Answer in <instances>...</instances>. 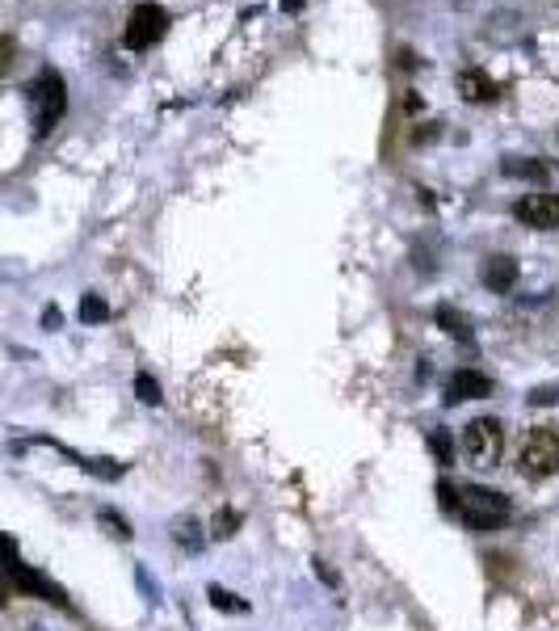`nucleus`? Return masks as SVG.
I'll use <instances>...</instances> for the list:
<instances>
[{
	"mask_svg": "<svg viewBox=\"0 0 559 631\" xmlns=\"http://www.w3.org/2000/svg\"><path fill=\"white\" fill-rule=\"evenodd\" d=\"M13 560H18V544H13L9 535H0V569H4V564H13Z\"/></svg>",
	"mask_w": 559,
	"mask_h": 631,
	"instance_id": "22",
	"label": "nucleus"
},
{
	"mask_svg": "<svg viewBox=\"0 0 559 631\" xmlns=\"http://www.w3.org/2000/svg\"><path fill=\"white\" fill-rule=\"evenodd\" d=\"M102 526H109V535H118V539H131V526H127V518H118L114 510H102Z\"/></svg>",
	"mask_w": 559,
	"mask_h": 631,
	"instance_id": "21",
	"label": "nucleus"
},
{
	"mask_svg": "<svg viewBox=\"0 0 559 631\" xmlns=\"http://www.w3.org/2000/svg\"><path fill=\"white\" fill-rule=\"evenodd\" d=\"M517 467L526 480H547L559 471V430L543 425L534 430L531 439L522 442V455H517Z\"/></svg>",
	"mask_w": 559,
	"mask_h": 631,
	"instance_id": "4",
	"label": "nucleus"
},
{
	"mask_svg": "<svg viewBox=\"0 0 559 631\" xmlns=\"http://www.w3.org/2000/svg\"><path fill=\"white\" fill-rule=\"evenodd\" d=\"M513 220L534 227V232H551V227H559V194H526L513 207Z\"/></svg>",
	"mask_w": 559,
	"mask_h": 631,
	"instance_id": "6",
	"label": "nucleus"
},
{
	"mask_svg": "<svg viewBox=\"0 0 559 631\" xmlns=\"http://www.w3.org/2000/svg\"><path fill=\"white\" fill-rule=\"evenodd\" d=\"M240 522H244V518H240L236 510H219V514H214V522H211V535H214V539H232Z\"/></svg>",
	"mask_w": 559,
	"mask_h": 631,
	"instance_id": "16",
	"label": "nucleus"
},
{
	"mask_svg": "<svg viewBox=\"0 0 559 631\" xmlns=\"http://www.w3.org/2000/svg\"><path fill=\"white\" fill-rule=\"evenodd\" d=\"M26 110H30V127H34V139H47L59 127V118L68 110V84L55 68H43L34 81L26 84Z\"/></svg>",
	"mask_w": 559,
	"mask_h": 631,
	"instance_id": "1",
	"label": "nucleus"
},
{
	"mask_svg": "<svg viewBox=\"0 0 559 631\" xmlns=\"http://www.w3.org/2000/svg\"><path fill=\"white\" fill-rule=\"evenodd\" d=\"M135 392H139L143 405H160V384L152 375H135Z\"/></svg>",
	"mask_w": 559,
	"mask_h": 631,
	"instance_id": "19",
	"label": "nucleus"
},
{
	"mask_svg": "<svg viewBox=\"0 0 559 631\" xmlns=\"http://www.w3.org/2000/svg\"><path fill=\"white\" fill-rule=\"evenodd\" d=\"M454 514L463 518V526H471V530H501L509 522V514H513V505H509V496L497 493V489L467 484V489H458Z\"/></svg>",
	"mask_w": 559,
	"mask_h": 631,
	"instance_id": "2",
	"label": "nucleus"
},
{
	"mask_svg": "<svg viewBox=\"0 0 559 631\" xmlns=\"http://www.w3.org/2000/svg\"><path fill=\"white\" fill-rule=\"evenodd\" d=\"M282 9L291 13V9H303V0H282Z\"/></svg>",
	"mask_w": 559,
	"mask_h": 631,
	"instance_id": "25",
	"label": "nucleus"
},
{
	"mask_svg": "<svg viewBox=\"0 0 559 631\" xmlns=\"http://www.w3.org/2000/svg\"><path fill=\"white\" fill-rule=\"evenodd\" d=\"M4 603H9V594H4V589H0V610H4Z\"/></svg>",
	"mask_w": 559,
	"mask_h": 631,
	"instance_id": "26",
	"label": "nucleus"
},
{
	"mask_svg": "<svg viewBox=\"0 0 559 631\" xmlns=\"http://www.w3.org/2000/svg\"><path fill=\"white\" fill-rule=\"evenodd\" d=\"M501 168H505L509 177H526V182H547V177H551V161H538V156H531V161L509 156Z\"/></svg>",
	"mask_w": 559,
	"mask_h": 631,
	"instance_id": "12",
	"label": "nucleus"
},
{
	"mask_svg": "<svg viewBox=\"0 0 559 631\" xmlns=\"http://www.w3.org/2000/svg\"><path fill=\"white\" fill-rule=\"evenodd\" d=\"M4 573H9V581L22 589V594H30V598H43V603H59L68 606V598H63V589L59 585H51L43 573H34L30 564H22V560H13V564H4Z\"/></svg>",
	"mask_w": 559,
	"mask_h": 631,
	"instance_id": "7",
	"label": "nucleus"
},
{
	"mask_svg": "<svg viewBox=\"0 0 559 631\" xmlns=\"http://www.w3.org/2000/svg\"><path fill=\"white\" fill-rule=\"evenodd\" d=\"M517 261L513 257H505V253H497V257H488L484 261V270H479V278H484V287H492L497 295H505V291H513L517 287Z\"/></svg>",
	"mask_w": 559,
	"mask_h": 631,
	"instance_id": "9",
	"label": "nucleus"
},
{
	"mask_svg": "<svg viewBox=\"0 0 559 631\" xmlns=\"http://www.w3.org/2000/svg\"><path fill=\"white\" fill-rule=\"evenodd\" d=\"M531 405H559V387H538L531 396Z\"/></svg>",
	"mask_w": 559,
	"mask_h": 631,
	"instance_id": "23",
	"label": "nucleus"
},
{
	"mask_svg": "<svg viewBox=\"0 0 559 631\" xmlns=\"http://www.w3.org/2000/svg\"><path fill=\"white\" fill-rule=\"evenodd\" d=\"M492 396V379L484 371H458L451 384H446V405H458V400H484Z\"/></svg>",
	"mask_w": 559,
	"mask_h": 631,
	"instance_id": "8",
	"label": "nucleus"
},
{
	"mask_svg": "<svg viewBox=\"0 0 559 631\" xmlns=\"http://www.w3.org/2000/svg\"><path fill=\"white\" fill-rule=\"evenodd\" d=\"M433 320H438V329L446 332V337H458V341H471V320L458 312V307H451V303H442L438 312H433Z\"/></svg>",
	"mask_w": 559,
	"mask_h": 631,
	"instance_id": "11",
	"label": "nucleus"
},
{
	"mask_svg": "<svg viewBox=\"0 0 559 631\" xmlns=\"http://www.w3.org/2000/svg\"><path fill=\"white\" fill-rule=\"evenodd\" d=\"M80 467H84V471H93V476H102V480H118V476L127 471V467L114 464V459H84Z\"/></svg>",
	"mask_w": 559,
	"mask_h": 631,
	"instance_id": "18",
	"label": "nucleus"
},
{
	"mask_svg": "<svg viewBox=\"0 0 559 631\" xmlns=\"http://www.w3.org/2000/svg\"><path fill=\"white\" fill-rule=\"evenodd\" d=\"M80 320H84V325H102V320H109L106 300H102V295H84V300H80Z\"/></svg>",
	"mask_w": 559,
	"mask_h": 631,
	"instance_id": "14",
	"label": "nucleus"
},
{
	"mask_svg": "<svg viewBox=\"0 0 559 631\" xmlns=\"http://www.w3.org/2000/svg\"><path fill=\"white\" fill-rule=\"evenodd\" d=\"M13 59H18V43H13L9 34H0V77H9Z\"/></svg>",
	"mask_w": 559,
	"mask_h": 631,
	"instance_id": "20",
	"label": "nucleus"
},
{
	"mask_svg": "<svg viewBox=\"0 0 559 631\" xmlns=\"http://www.w3.org/2000/svg\"><path fill=\"white\" fill-rule=\"evenodd\" d=\"M458 93H463V102H492L501 89H497V81L492 77H484V72H476V68H467V72H458Z\"/></svg>",
	"mask_w": 559,
	"mask_h": 631,
	"instance_id": "10",
	"label": "nucleus"
},
{
	"mask_svg": "<svg viewBox=\"0 0 559 631\" xmlns=\"http://www.w3.org/2000/svg\"><path fill=\"white\" fill-rule=\"evenodd\" d=\"M429 446H433L438 464H454V439H451V430H433V434H429Z\"/></svg>",
	"mask_w": 559,
	"mask_h": 631,
	"instance_id": "17",
	"label": "nucleus"
},
{
	"mask_svg": "<svg viewBox=\"0 0 559 631\" xmlns=\"http://www.w3.org/2000/svg\"><path fill=\"white\" fill-rule=\"evenodd\" d=\"M438 493H442V510H454V501H458V493H454V489H451V484H446V480L438 484Z\"/></svg>",
	"mask_w": 559,
	"mask_h": 631,
	"instance_id": "24",
	"label": "nucleus"
},
{
	"mask_svg": "<svg viewBox=\"0 0 559 631\" xmlns=\"http://www.w3.org/2000/svg\"><path fill=\"white\" fill-rule=\"evenodd\" d=\"M211 603L219 606V610H232V615H248V603L236 598L232 589H223V585H211Z\"/></svg>",
	"mask_w": 559,
	"mask_h": 631,
	"instance_id": "15",
	"label": "nucleus"
},
{
	"mask_svg": "<svg viewBox=\"0 0 559 631\" xmlns=\"http://www.w3.org/2000/svg\"><path fill=\"white\" fill-rule=\"evenodd\" d=\"M463 455L471 467H497L505 455V430L497 417H476L467 430H463Z\"/></svg>",
	"mask_w": 559,
	"mask_h": 631,
	"instance_id": "3",
	"label": "nucleus"
},
{
	"mask_svg": "<svg viewBox=\"0 0 559 631\" xmlns=\"http://www.w3.org/2000/svg\"><path fill=\"white\" fill-rule=\"evenodd\" d=\"M173 539H177V548H189V551H202V526L194 518H177L173 522Z\"/></svg>",
	"mask_w": 559,
	"mask_h": 631,
	"instance_id": "13",
	"label": "nucleus"
},
{
	"mask_svg": "<svg viewBox=\"0 0 559 631\" xmlns=\"http://www.w3.org/2000/svg\"><path fill=\"white\" fill-rule=\"evenodd\" d=\"M164 30H168V13L160 4H135L131 22L123 30V43L131 51H148V47H156L164 38Z\"/></svg>",
	"mask_w": 559,
	"mask_h": 631,
	"instance_id": "5",
	"label": "nucleus"
}]
</instances>
